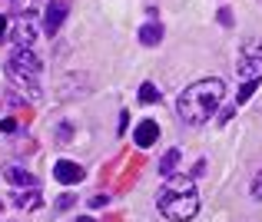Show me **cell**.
<instances>
[{"label": "cell", "instance_id": "6da1fadb", "mask_svg": "<svg viewBox=\"0 0 262 222\" xmlns=\"http://www.w3.org/2000/svg\"><path fill=\"white\" fill-rule=\"evenodd\" d=\"M223 96H226V83L209 76V80H196L192 86H186L176 100V116L189 126H203L209 123V116L223 106Z\"/></svg>", "mask_w": 262, "mask_h": 222}, {"label": "cell", "instance_id": "7a4b0ae2", "mask_svg": "<svg viewBox=\"0 0 262 222\" xmlns=\"http://www.w3.org/2000/svg\"><path fill=\"white\" fill-rule=\"evenodd\" d=\"M156 209L169 222H189L199 212V192L192 179H169L156 196Z\"/></svg>", "mask_w": 262, "mask_h": 222}, {"label": "cell", "instance_id": "3957f363", "mask_svg": "<svg viewBox=\"0 0 262 222\" xmlns=\"http://www.w3.org/2000/svg\"><path fill=\"white\" fill-rule=\"evenodd\" d=\"M40 70H43V63H40V57L30 47H17V50L10 53V60H7V76H10V83L24 90L27 100H33V103L40 100V86H37Z\"/></svg>", "mask_w": 262, "mask_h": 222}, {"label": "cell", "instance_id": "277c9868", "mask_svg": "<svg viewBox=\"0 0 262 222\" xmlns=\"http://www.w3.org/2000/svg\"><path fill=\"white\" fill-rule=\"evenodd\" d=\"M239 73H243V80H262V37H252L243 43Z\"/></svg>", "mask_w": 262, "mask_h": 222}, {"label": "cell", "instance_id": "5b68a950", "mask_svg": "<svg viewBox=\"0 0 262 222\" xmlns=\"http://www.w3.org/2000/svg\"><path fill=\"white\" fill-rule=\"evenodd\" d=\"M67 10H70V7H67V0H50V4H47V13H43V30L50 33V37L60 30V27H63Z\"/></svg>", "mask_w": 262, "mask_h": 222}, {"label": "cell", "instance_id": "8992f818", "mask_svg": "<svg viewBox=\"0 0 262 222\" xmlns=\"http://www.w3.org/2000/svg\"><path fill=\"white\" fill-rule=\"evenodd\" d=\"M53 176H57V183H63V186H77L80 179H83V166L70 163V159H60V163L53 166Z\"/></svg>", "mask_w": 262, "mask_h": 222}, {"label": "cell", "instance_id": "52a82bcc", "mask_svg": "<svg viewBox=\"0 0 262 222\" xmlns=\"http://www.w3.org/2000/svg\"><path fill=\"white\" fill-rule=\"evenodd\" d=\"M33 37H37V17H33V13H24L17 30H13V40H17V47H30Z\"/></svg>", "mask_w": 262, "mask_h": 222}, {"label": "cell", "instance_id": "ba28073f", "mask_svg": "<svg viewBox=\"0 0 262 222\" xmlns=\"http://www.w3.org/2000/svg\"><path fill=\"white\" fill-rule=\"evenodd\" d=\"M133 140H136V146L140 149H146V146H153L156 140H160V126H156V120H143L140 126H136V133H133Z\"/></svg>", "mask_w": 262, "mask_h": 222}, {"label": "cell", "instance_id": "9c48e42d", "mask_svg": "<svg viewBox=\"0 0 262 222\" xmlns=\"http://www.w3.org/2000/svg\"><path fill=\"white\" fill-rule=\"evenodd\" d=\"M7 183H10L13 189H37V179H33L30 172H24L20 166H10V169H7Z\"/></svg>", "mask_w": 262, "mask_h": 222}, {"label": "cell", "instance_id": "30bf717a", "mask_svg": "<svg viewBox=\"0 0 262 222\" xmlns=\"http://www.w3.org/2000/svg\"><path fill=\"white\" fill-rule=\"evenodd\" d=\"M40 203H43V199H40L37 189H17L13 192V206H17V209H40Z\"/></svg>", "mask_w": 262, "mask_h": 222}, {"label": "cell", "instance_id": "8fae6325", "mask_svg": "<svg viewBox=\"0 0 262 222\" xmlns=\"http://www.w3.org/2000/svg\"><path fill=\"white\" fill-rule=\"evenodd\" d=\"M140 40H143L146 47H156V43L163 40V27H160V24H146V27L140 30Z\"/></svg>", "mask_w": 262, "mask_h": 222}, {"label": "cell", "instance_id": "7c38bea8", "mask_svg": "<svg viewBox=\"0 0 262 222\" xmlns=\"http://www.w3.org/2000/svg\"><path fill=\"white\" fill-rule=\"evenodd\" d=\"M176 163H179V149H166V156L160 159V172H163V176H169V172L176 169Z\"/></svg>", "mask_w": 262, "mask_h": 222}, {"label": "cell", "instance_id": "4fadbf2b", "mask_svg": "<svg viewBox=\"0 0 262 222\" xmlns=\"http://www.w3.org/2000/svg\"><path fill=\"white\" fill-rule=\"evenodd\" d=\"M259 83H262V80H246V83H243V90H239V96H236V106H243V103L249 100L252 93H256V86H259Z\"/></svg>", "mask_w": 262, "mask_h": 222}, {"label": "cell", "instance_id": "5bb4252c", "mask_svg": "<svg viewBox=\"0 0 262 222\" xmlns=\"http://www.w3.org/2000/svg\"><path fill=\"white\" fill-rule=\"evenodd\" d=\"M160 100V90L153 86V83H143L140 86V103H156Z\"/></svg>", "mask_w": 262, "mask_h": 222}, {"label": "cell", "instance_id": "9a60e30c", "mask_svg": "<svg viewBox=\"0 0 262 222\" xmlns=\"http://www.w3.org/2000/svg\"><path fill=\"white\" fill-rule=\"evenodd\" d=\"M252 199H262V172H256L252 179Z\"/></svg>", "mask_w": 262, "mask_h": 222}, {"label": "cell", "instance_id": "2e32d148", "mask_svg": "<svg viewBox=\"0 0 262 222\" xmlns=\"http://www.w3.org/2000/svg\"><path fill=\"white\" fill-rule=\"evenodd\" d=\"M57 140H60V143L70 140V123H60V126H57Z\"/></svg>", "mask_w": 262, "mask_h": 222}, {"label": "cell", "instance_id": "e0dca14e", "mask_svg": "<svg viewBox=\"0 0 262 222\" xmlns=\"http://www.w3.org/2000/svg\"><path fill=\"white\" fill-rule=\"evenodd\" d=\"M13 129H17V120H10V116L0 120V133H13Z\"/></svg>", "mask_w": 262, "mask_h": 222}, {"label": "cell", "instance_id": "ac0fdd59", "mask_svg": "<svg viewBox=\"0 0 262 222\" xmlns=\"http://www.w3.org/2000/svg\"><path fill=\"white\" fill-rule=\"evenodd\" d=\"M73 203H77V199H73V196H60V199H57V209H70Z\"/></svg>", "mask_w": 262, "mask_h": 222}, {"label": "cell", "instance_id": "d6986e66", "mask_svg": "<svg viewBox=\"0 0 262 222\" xmlns=\"http://www.w3.org/2000/svg\"><path fill=\"white\" fill-rule=\"evenodd\" d=\"M110 203V196H93L90 199V206H93V209H100V206H106Z\"/></svg>", "mask_w": 262, "mask_h": 222}, {"label": "cell", "instance_id": "ffe728a7", "mask_svg": "<svg viewBox=\"0 0 262 222\" xmlns=\"http://www.w3.org/2000/svg\"><path fill=\"white\" fill-rule=\"evenodd\" d=\"M4 37H7V17L0 13V40H4Z\"/></svg>", "mask_w": 262, "mask_h": 222}, {"label": "cell", "instance_id": "44dd1931", "mask_svg": "<svg viewBox=\"0 0 262 222\" xmlns=\"http://www.w3.org/2000/svg\"><path fill=\"white\" fill-rule=\"evenodd\" d=\"M77 222H96V219H90V216H83V219H77Z\"/></svg>", "mask_w": 262, "mask_h": 222}, {"label": "cell", "instance_id": "7402d4cb", "mask_svg": "<svg viewBox=\"0 0 262 222\" xmlns=\"http://www.w3.org/2000/svg\"><path fill=\"white\" fill-rule=\"evenodd\" d=\"M0 212H4V203H0Z\"/></svg>", "mask_w": 262, "mask_h": 222}]
</instances>
